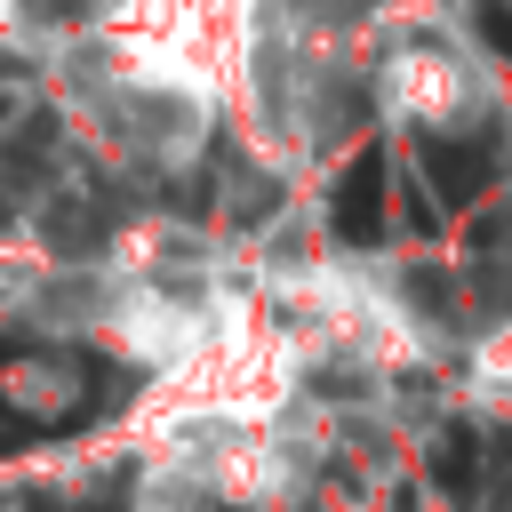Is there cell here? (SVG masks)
I'll use <instances>...</instances> for the list:
<instances>
[{"instance_id":"1","label":"cell","mask_w":512,"mask_h":512,"mask_svg":"<svg viewBox=\"0 0 512 512\" xmlns=\"http://www.w3.org/2000/svg\"><path fill=\"white\" fill-rule=\"evenodd\" d=\"M328 224L336 240H384V144H360L344 168H336V192H328Z\"/></svg>"},{"instance_id":"2","label":"cell","mask_w":512,"mask_h":512,"mask_svg":"<svg viewBox=\"0 0 512 512\" xmlns=\"http://www.w3.org/2000/svg\"><path fill=\"white\" fill-rule=\"evenodd\" d=\"M416 160H424V176H432V192H440L448 208H472V200H488V192H496V152H488V144L424 136V144H416Z\"/></svg>"},{"instance_id":"3","label":"cell","mask_w":512,"mask_h":512,"mask_svg":"<svg viewBox=\"0 0 512 512\" xmlns=\"http://www.w3.org/2000/svg\"><path fill=\"white\" fill-rule=\"evenodd\" d=\"M480 32H488V48H504V56H512V8H504V0H488V8H480Z\"/></svg>"},{"instance_id":"4","label":"cell","mask_w":512,"mask_h":512,"mask_svg":"<svg viewBox=\"0 0 512 512\" xmlns=\"http://www.w3.org/2000/svg\"><path fill=\"white\" fill-rule=\"evenodd\" d=\"M24 440H32V424H24V416H0V456H16Z\"/></svg>"},{"instance_id":"5","label":"cell","mask_w":512,"mask_h":512,"mask_svg":"<svg viewBox=\"0 0 512 512\" xmlns=\"http://www.w3.org/2000/svg\"><path fill=\"white\" fill-rule=\"evenodd\" d=\"M504 456H512V432H504Z\"/></svg>"},{"instance_id":"6","label":"cell","mask_w":512,"mask_h":512,"mask_svg":"<svg viewBox=\"0 0 512 512\" xmlns=\"http://www.w3.org/2000/svg\"><path fill=\"white\" fill-rule=\"evenodd\" d=\"M16 512H40V504H16Z\"/></svg>"}]
</instances>
